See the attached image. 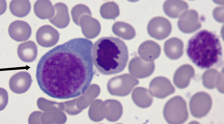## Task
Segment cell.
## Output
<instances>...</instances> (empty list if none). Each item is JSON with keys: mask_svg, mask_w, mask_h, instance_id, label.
I'll list each match as a JSON object with an SVG mask.
<instances>
[{"mask_svg": "<svg viewBox=\"0 0 224 124\" xmlns=\"http://www.w3.org/2000/svg\"><path fill=\"white\" fill-rule=\"evenodd\" d=\"M93 43L72 39L54 47L39 61L36 77L41 90L54 98L65 99L84 94L94 74Z\"/></svg>", "mask_w": 224, "mask_h": 124, "instance_id": "obj_1", "label": "cell"}, {"mask_svg": "<svg viewBox=\"0 0 224 124\" xmlns=\"http://www.w3.org/2000/svg\"><path fill=\"white\" fill-rule=\"evenodd\" d=\"M93 64L98 71L105 75L116 74L125 67L128 59L125 42L117 38H101L93 45Z\"/></svg>", "mask_w": 224, "mask_h": 124, "instance_id": "obj_2", "label": "cell"}, {"mask_svg": "<svg viewBox=\"0 0 224 124\" xmlns=\"http://www.w3.org/2000/svg\"><path fill=\"white\" fill-rule=\"evenodd\" d=\"M186 53L192 62L202 69L216 66L222 61L220 40L215 34L206 30L200 31L189 39Z\"/></svg>", "mask_w": 224, "mask_h": 124, "instance_id": "obj_3", "label": "cell"}, {"mask_svg": "<svg viewBox=\"0 0 224 124\" xmlns=\"http://www.w3.org/2000/svg\"><path fill=\"white\" fill-rule=\"evenodd\" d=\"M163 115L169 124H182L188 117L186 101L181 96H177L168 100L163 109Z\"/></svg>", "mask_w": 224, "mask_h": 124, "instance_id": "obj_4", "label": "cell"}, {"mask_svg": "<svg viewBox=\"0 0 224 124\" xmlns=\"http://www.w3.org/2000/svg\"><path fill=\"white\" fill-rule=\"evenodd\" d=\"M212 98L209 94L204 92L195 93L189 102L191 113L194 117L200 118L207 115L212 106Z\"/></svg>", "mask_w": 224, "mask_h": 124, "instance_id": "obj_5", "label": "cell"}, {"mask_svg": "<svg viewBox=\"0 0 224 124\" xmlns=\"http://www.w3.org/2000/svg\"><path fill=\"white\" fill-rule=\"evenodd\" d=\"M139 81L131 75L125 74L114 78L109 82L108 88L113 94L121 96L129 95Z\"/></svg>", "mask_w": 224, "mask_h": 124, "instance_id": "obj_6", "label": "cell"}, {"mask_svg": "<svg viewBox=\"0 0 224 124\" xmlns=\"http://www.w3.org/2000/svg\"><path fill=\"white\" fill-rule=\"evenodd\" d=\"M147 31L152 37L162 40L168 37L172 30L171 24L167 19L157 17L151 19L148 24Z\"/></svg>", "mask_w": 224, "mask_h": 124, "instance_id": "obj_7", "label": "cell"}, {"mask_svg": "<svg viewBox=\"0 0 224 124\" xmlns=\"http://www.w3.org/2000/svg\"><path fill=\"white\" fill-rule=\"evenodd\" d=\"M155 68V63L153 61H146L139 57L132 58L128 66L130 73L138 79H143L150 76L154 72Z\"/></svg>", "mask_w": 224, "mask_h": 124, "instance_id": "obj_8", "label": "cell"}, {"mask_svg": "<svg viewBox=\"0 0 224 124\" xmlns=\"http://www.w3.org/2000/svg\"><path fill=\"white\" fill-rule=\"evenodd\" d=\"M149 89L152 96L160 99L164 98L175 91V88L169 80L162 76L153 79L150 83Z\"/></svg>", "mask_w": 224, "mask_h": 124, "instance_id": "obj_9", "label": "cell"}, {"mask_svg": "<svg viewBox=\"0 0 224 124\" xmlns=\"http://www.w3.org/2000/svg\"><path fill=\"white\" fill-rule=\"evenodd\" d=\"M177 26L183 33L190 34L199 29L202 25L199 21L197 12L194 9H190L185 11L180 16Z\"/></svg>", "mask_w": 224, "mask_h": 124, "instance_id": "obj_10", "label": "cell"}, {"mask_svg": "<svg viewBox=\"0 0 224 124\" xmlns=\"http://www.w3.org/2000/svg\"><path fill=\"white\" fill-rule=\"evenodd\" d=\"M59 37L57 31L49 25L42 26L38 30L36 34L38 44L45 47L54 45L57 42Z\"/></svg>", "mask_w": 224, "mask_h": 124, "instance_id": "obj_11", "label": "cell"}, {"mask_svg": "<svg viewBox=\"0 0 224 124\" xmlns=\"http://www.w3.org/2000/svg\"><path fill=\"white\" fill-rule=\"evenodd\" d=\"M33 81L30 74L26 71H20L13 75L9 81L11 90L17 94L23 93L31 86Z\"/></svg>", "mask_w": 224, "mask_h": 124, "instance_id": "obj_12", "label": "cell"}, {"mask_svg": "<svg viewBox=\"0 0 224 124\" xmlns=\"http://www.w3.org/2000/svg\"><path fill=\"white\" fill-rule=\"evenodd\" d=\"M8 32L10 36L18 42L25 41L30 37L31 29L27 22L19 20H16L9 26Z\"/></svg>", "mask_w": 224, "mask_h": 124, "instance_id": "obj_13", "label": "cell"}, {"mask_svg": "<svg viewBox=\"0 0 224 124\" xmlns=\"http://www.w3.org/2000/svg\"><path fill=\"white\" fill-rule=\"evenodd\" d=\"M193 67L188 64L183 65L175 71L173 79L175 85L179 89H183L189 85L191 79L194 76Z\"/></svg>", "mask_w": 224, "mask_h": 124, "instance_id": "obj_14", "label": "cell"}, {"mask_svg": "<svg viewBox=\"0 0 224 124\" xmlns=\"http://www.w3.org/2000/svg\"><path fill=\"white\" fill-rule=\"evenodd\" d=\"M161 47L159 44L152 40H147L139 46L138 53L144 60L151 62L157 59L161 53Z\"/></svg>", "mask_w": 224, "mask_h": 124, "instance_id": "obj_15", "label": "cell"}, {"mask_svg": "<svg viewBox=\"0 0 224 124\" xmlns=\"http://www.w3.org/2000/svg\"><path fill=\"white\" fill-rule=\"evenodd\" d=\"M183 42L176 37L171 38L165 42L164 50L165 55L171 60H175L180 58L183 53Z\"/></svg>", "mask_w": 224, "mask_h": 124, "instance_id": "obj_16", "label": "cell"}, {"mask_svg": "<svg viewBox=\"0 0 224 124\" xmlns=\"http://www.w3.org/2000/svg\"><path fill=\"white\" fill-rule=\"evenodd\" d=\"M163 8L165 14L169 17L177 18L188 8V4L181 0H167L163 4Z\"/></svg>", "mask_w": 224, "mask_h": 124, "instance_id": "obj_17", "label": "cell"}, {"mask_svg": "<svg viewBox=\"0 0 224 124\" xmlns=\"http://www.w3.org/2000/svg\"><path fill=\"white\" fill-rule=\"evenodd\" d=\"M131 98L134 103L138 107L146 108L150 107L153 101V98L148 89L137 87L133 90Z\"/></svg>", "mask_w": 224, "mask_h": 124, "instance_id": "obj_18", "label": "cell"}, {"mask_svg": "<svg viewBox=\"0 0 224 124\" xmlns=\"http://www.w3.org/2000/svg\"><path fill=\"white\" fill-rule=\"evenodd\" d=\"M17 54L19 58L25 62H31L34 61L37 55V49L35 43L29 41L19 45Z\"/></svg>", "mask_w": 224, "mask_h": 124, "instance_id": "obj_19", "label": "cell"}, {"mask_svg": "<svg viewBox=\"0 0 224 124\" xmlns=\"http://www.w3.org/2000/svg\"><path fill=\"white\" fill-rule=\"evenodd\" d=\"M34 11L38 18L42 20L50 19L53 16L54 9L49 0H38L34 5Z\"/></svg>", "mask_w": 224, "mask_h": 124, "instance_id": "obj_20", "label": "cell"}, {"mask_svg": "<svg viewBox=\"0 0 224 124\" xmlns=\"http://www.w3.org/2000/svg\"><path fill=\"white\" fill-rule=\"evenodd\" d=\"M55 7L56 10V15L49 19L50 23L57 27L62 28L66 27L68 23V17L66 6L62 3L56 4Z\"/></svg>", "mask_w": 224, "mask_h": 124, "instance_id": "obj_21", "label": "cell"}, {"mask_svg": "<svg viewBox=\"0 0 224 124\" xmlns=\"http://www.w3.org/2000/svg\"><path fill=\"white\" fill-rule=\"evenodd\" d=\"M112 30L116 35L127 40L132 39L136 35L135 31L133 27L124 22L115 23L113 26Z\"/></svg>", "mask_w": 224, "mask_h": 124, "instance_id": "obj_22", "label": "cell"}, {"mask_svg": "<svg viewBox=\"0 0 224 124\" xmlns=\"http://www.w3.org/2000/svg\"><path fill=\"white\" fill-rule=\"evenodd\" d=\"M31 4L28 0H12L10 2L9 9L15 16L24 17L27 15L31 9Z\"/></svg>", "mask_w": 224, "mask_h": 124, "instance_id": "obj_23", "label": "cell"}, {"mask_svg": "<svg viewBox=\"0 0 224 124\" xmlns=\"http://www.w3.org/2000/svg\"><path fill=\"white\" fill-rule=\"evenodd\" d=\"M219 72L217 69L211 68L206 70L202 76V82L206 88L212 89L216 88Z\"/></svg>", "mask_w": 224, "mask_h": 124, "instance_id": "obj_24", "label": "cell"}, {"mask_svg": "<svg viewBox=\"0 0 224 124\" xmlns=\"http://www.w3.org/2000/svg\"><path fill=\"white\" fill-rule=\"evenodd\" d=\"M104 16L106 18L113 19L119 14L118 6L113 2L106 3L104 6Z\"/></svg>", "mask_w": 224, "mask_h": 124, "instance_id": "obj_25", "label": "cell"}, {"mask_svg": "<svg viewBox=\"0 0 224 124\" xmlns=\"http://www.w3.org/2000/svg\"><path fill=\"white\" fill-rule=\"evenodd\" d=\"M213 16L215 20L219 23L224 22V7H218L214 9L213 12Z\"/></svg>", "mask_w": 224, "mask_h": 124, "instance_id": "obj_26", "label": "cell"}, {"mask_svg": "<svg viewBox=\"0 0 224 124\" xmlns=\"http://www.w3.org/2000/svg\"><path fill=\"white\" fill-rule=\"evenodd\" d=\"M223 69L219 72L217 80L216 88L221 93H224L223 87Z\"/></svg>", "mask_w": 224, "mask_h": 124, "instance_id": "obj_27", "label": "cell"}]
</instances>
